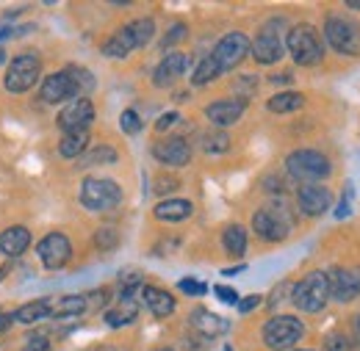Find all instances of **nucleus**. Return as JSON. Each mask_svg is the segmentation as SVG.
Here are the masks:
<instances>
[{"label":"nucleus","instance_id":"a19ab883","mask_svg":"<svg viewBox=\"0 0 360 351\" xmlns=\"http://www.w3.org/2000/svg\"><path fill=\"white\" fill-rule=\"evenodd\" d=\"M261 296L258 293H252V296H244V299H238V305H236V310L241 312V315H247V312H252L255 307H261Z\"/></svg>","mask_w":360,"mask_h":351},{"label":"nucleus","instance_id":"a878e982","mask_svg":"<svg viewBox=\"0 0 360 351\" xmlns=\"http://www.w3.org/2000/svg\"><path fill=\"white\" fill-rule=\"evenodd\" d=\"M222 244L230 258H244L247 252V230L241 224H227L222 232Z\"/></svg>","mask_w":360,"mask_h":351},{"label":"nucleus","instance_id":"8fccbe9b","mask_svg":"<svg viewBox=\"0 0 360 351\" xmlns=\"http://www.w3.org/2000/svg\"><path fill=\"white\" fill-rule=\"evenodd\" d=\"M241 271H244V265H233V268H225L222 274H225V277H236V274H241Z\"/></svg>","mask_w":360,"mask_h":351},{"label":"nucleus","instance_id":"cd10ccee","mask_svg":"<svg viewBox=\"0 0 360 351\" xmlns=\"http://www.w3.org/2000/svg\"><path fill=\"white\" fill-rule=\"evenodd\" d=\"M302 105H305V97L297 94V91H280V94L269 97V102H266V108L271 114H294Z\"/></svg>","mask_w":360,"mask_h":351},{"label":"nucleus","instance_id":"f8f14e48","mask_svg":"<svg viewBox=\"0 0 360 351\" xmlns=\"http://www.w3.org/2000/svg\"><path fill=\"white\" fill-rule=\"evenodd\" d=\"M327 277V288H330V296L335 302H352L360 296V265H335L330 271H324Z\"/></svg>","mask_w":360,"mask_h":351},{"label":"nucleus","instance_id":"ea45409f","mask_svg":"<svg viewBox=\"0 0 360 351\" xmlns=\"http://www.w3.org/2000/svg\"><path fill=\"white\" fill-rule=\"evenodd\" d=\"M352 194H355V188L347 183V185H344V197H341V205L335 208V219H347V216H349V199H352Z\"/></svg>","mask_w":360,"mask_h":351},{"label":"nucleus","instance_id":"b1692460","mask_svg":"<svg viewBox=\"0 0 360 351\" xmlns=\"http://www.w3.org/2000/svg\"><path fill=\"white\" fill-rule=\"evenodd\" d=\"M89 147V131H75V133H64L61 144H58V155L67 158V161H75L86 152Z\"/></svg>","mask_w":360,"mask_h":351},{"label":"nucleus","instance_id":"f03ea898","mask_svg":"<svg viewBox=\"0 0 360 351\" xmlns=\"http://www.w3.org/2000/svg\"><path fill=\"white\" fill-rule=\"evenodd\" d=\"M155 37V20L153 17H139L134 22L122 25L108 42L103 44V55L108 58H125L131 50L147 47Z\"/></svg>","mask_w":360,"mask_h":351},{"label":"nucleus","instance_id":"bb28decb","mask_svg":"<svg viewBox=\"0 0 360 351\" xmlns=\"http://www.w3.org/2000/svg\"><path fill=\"white\" fill-rule=\"evenodd\" d=\"M47 315H53V305H50L47 299L28 302V305L17 307V312H11V318L20 321V324H37V321H42V318H47Z\"/></svg>","mask_w":360,"mask_h":351},{"label":"nucleus","instance_id":"f257e3e1","mask_svg":"<svg viewBox=\"0 0 360 351\" xmlns=\"http://www.w3.org/2000/svg\"><path fill=\"white\" fill-rule=\"evenodd\" d=\"M91 88H94V75H91L89 69H84V67H78V64H70V67H64L61 72L47 75L45 81H42L39 94H42L45 102L58 105V102H64V100H78V94L91 91Z\"/></svg>","mask_w":360,"mask_h":351},{"label":"nucleus","instance_id":"423d86ee","mask_svg":"<svg viewBox=\"0 0 360 351\" xmlns=\"http://www.w3.org/2000/svg\"><path fill=\"white\" fill-rule=\"evenodd\" d=\"M330 299V288H327V277L324 271H311L305 274L294 288H291V302L294 307L302 312H321Z\"/></svg>","mask_w":360,"mask_h":351},{"label":"nucleus","instance_id":"4d7b16f0","mask_svg":"<svg viewBox=\"0 0 360 351\" xmlns=\"http://www.w3.org/2000/svg\"><path fill=\"white\" fill-rule=\"evenodd\" d=\"M161 351H175V349H161Z\"/></svg>","mask_w":360,"mask_h":351},{"label":"nucleus","instance_id":"49530a36","mask_svg":"<svg viewBox=\"0 0 360 351\" xmlns=\"http://www.w3.org/2000/svg\"><path fill=\"white\" fill-rule=\"evenodd\" d=\"M14 324V318H11V312H6V310H0V332H6L8 326Z\"/></svg>","mask_w":360,"mask_h":351},{"label":"nucleus","instance_id":"473e14b6","mask_svg":"<svg viewBox=\"0 0 360 351\" xmlns=\"http://www.w3.org/2000/svg\"><path fill=\"white\" fill-rule=\"evenodd\" d=\"M258 91V78L255 75H241L238 81H236V100H241V102H247L252 94Z\"/></svg>","mask_w":360,"mask_h":351},{"label":"nucleus","instance_id":"aec40b11","mask_svg":"<svg viewBox=\"0 0 360 351\" xmlns=\"http://www.w3.org/2000/svg\"><path fill=\"white\" fill-rule=\"evenodd\" d=\"M188 321H191L194 332H200L202 338H219V335H225L227 329H230L227 318H222V315H217V312H211V310H205V307L194 310V312L188 315Z\"/></svg>","mask_w":360,"mask_h":351},{"label":"nucleus","instance_id":"2f4dec72","mask_svg":"<svg viewBox=\"0 0 360 351\" xmlns=\"http://www.w3.org/2000/svg\"><path fill=\"white\" fill-rule=\"evenodd\" d=\"M117 161V150L114 147H108V144H103V147H94L89 152H84L81 155V164L84 166H94V164H114Z\"/></svg>","mask_w":360,"mask_h":351},{"label":"nucleus","instance_id":"20e7f679","mask_svg":"<svg viewBox=\"0 0 360 351\" xmlns=\"http://www.w3.org/2000/svg\"><path fill=\"white\" fill-rule=\"evenodd\" d=\"M285 47L300 67H316L324 58V42L319 31L308 22H300L285 34Z\"/></svg>","mask_w":360,"mask_h":351},{"label":"nucleus","instance_id":"4be33fe9","mask_svg":"<svg viewBox=\"0 0 360 351\" xmlns=\"http://www.w3.org/2000/svg\"><path fill=\"white\" fill-rule=\"evenodd\" d=\"M28 246H31V232L25 227H8V230L0 232V252L6 258L14 260L22 252H28Z\"/></svg>","mask_w":360,"mask_h":351},{"label":"nucleus","instance_id":"1a4fd4ad","mask_svg":"<svg viewBox=\"0 0 360 351\" xmlns=\"http://www.w3.org/2000/svg\"><path fill=\"white\" fill-rule=\"evenodd\" d=\"M305 335V324L297 315H274L264 324V343L271 351L294 349Z\"/></svg>","mask_w":360,"mask_h":351},{"label":"nucleus","instance_id":"79ce46f5","mask_svg":"<svg viewBox=\"0 0 360 351\" xmlns=\"http://www.w3.org/2000/svg\"><path fill=\"white\" fill-rule=\"evenodd\" d=\"M180 183L175 177H161V180H155V185H153V191H155V197H164V194H169V191H175Z\"/></svg>","mask_w":360,"mask_h":351},{"label":"nucleus","instance_id":"dca6fc26","mask_svg":"<svg viewBox=\"0 0 360 351\" xmlns=\"http://www.w3.org/2000/svg\"><path fill=\"white\" fill-rule=\"evenodd\" d=\"M252 230H255L258 238H264V241H269V244L285 241L288 232H291L285 216H280L277 211H269V208H264V211H258V213L252 216Z\"/></svg>","mask_w":360,"mask_h":351},{"label":"nucleus","instance_id":"a211bd4d","mask_svg":"<svg viewBox=\"0 0 360 351\" xmlns=\"http://www.w3.org/2000/svg\"><path fill=\"white\" fill-rule=\"evenodd\" d=\"M244 108H247V102H241V100H236V97H230V100H217V102H211V105L205 108V117H208L217 128H230V125H236V122L244 117Z\"/></svg>","mask_w":360,"mask_h":351},{"label":"nucleus","instance_id":"393cba45","mask_svg":"<svg viewBox=\"0 0 360 351\" xmlns=\"http://www.w3.org/2000/svg\"><path fill=\"white\" fill-rule=\"evenodd\" d=\"M136 315H139V307H136L134 299H120V305L111 310H105V324L108 326H114V329H120V326H128V324H134Z\"/></svg>","mask_w":360,"mask_h":351},{"label":"nucleus","instance_id":"7c9ffc66","mask_svg":"<svg viewBox=\"0 0 360 351\" xmlns=\"http://www.w3.org/2000/svg\"><path fill=\"white\" fill-rule=\"evenodd\" d=\"M202 150L208 155H225L230 150V135L225 131H208L202 135Z\"/></svg>","mask_w":360,"mask_h":351},{"label":"nucleus","instance_id":"412c9836","mask_svg":"<svg viewBox=\"0 0 360 351\" xmlns=\"http://www.w3.org/2000/svg\"><path fill=\"white\" fill-rule=\"evenodd\" d=\"M141 302H144V307L150 310L155 318H167L178 307L172 293H167L161 288H153V285H141Z\"/></svg>","mask_w":360,"mask_h":351},{"label":"nucleus","instance_id":"4c0bfd02","mask_svg":"<svg viewBox=\"0 0 360 351\" xmlns=\"http://www.w3.org/2000/svg\"><path fill=\"white\" fill-rule=\"evenodd\" d=\"M94 238H97V246H100V249H114L120 235H117V230L103 227V230H97V235H94Z\"/></svg>","mask_w":360,"mask_h":351},{"label":"nucleus","instance_id":"e433bc0d","mask_svg":"<svg viewBox=\"0 0 360 351\" xmlns=\"http://www.w3.org/2000/svg\"><path fill=\"white\" fill-rule=\"evenodd\" d=\"M120 128L128 133V135H136V133L141 131V117L136 114L134 108L122 111V117H120Z\"/></svg>","mask_w":360,"mask_h":351},{"label":"nucleus","instance_id":"ddd939ff","mask_svg":"<svg viewBox=\"0 0 360 351\" xmlns=\"http://www.w3.org/2000/svg\"><path fill=\"white\" fill-rule=\"evenodd\" d=\"M37 255H39V260H42L45 268L58 271V268H64V265L70 263V258H72V244H70V238H67L64 232H50V235H45V238L37 244Z\"/></svg>","mask_w":360,"mask_h":351},{"label":"nucleus","instance_id":"603ef678","mask_svg":"<svg viewBox=\"0 0 360 351\" xmlns=\"http://www.w3.org/2000/svg\"><path fill=\"white\" fill-rule=\"evenodd\" d=\"M347 8H352V11H360V3H352V0H349V3H347Z\"/></svg>","mask_w":360,"mask_h":351},{"label":"nucleus","instance_id":"2eb2a0df","mask_svg":"<svg viewBox=\"0 0 360 351\" xmlns=\"http://www.w3.org/2000/svg\"><path fill=\"white\" fill-rule=\"evenodd\" d=\"M91 119H94V105H91V100L78 97V100H72L67 108H61V114H58V128L64 133L89 131Z\"/></svg>","mask_w":360,"mask_h":351},{"label":"nucleus","instance_id":"c756f323","mask_svg":"<svg viewBox=\"0 0 360 351\" xmlns=\"http://www.w3.org/2000/svg\"><path fill=\"white\" fill-rule=\"evenodd\" d=\"M222 75V69H219V64L211 58V55H205L197 67H194V72H191V86H205V84H211V81H217Z\"/></svg>","mask_w":360,"mask_h":351},{"label":"nucleus","instance_id":"4468645a","mask_svg":"<svg viewBox=\"0 0 360 351\" xmlns=\"http://www.w3.org/2000/svg\"><path fill=\"white\" fill-rule=\"evenodd\" d=\"M153 158L158 164H164V166H175L178 169V166H186L191 161V147H188L186 138L169 135V138H161V141L153 144Z\"/></svg>","mask_w":360,"mask_h":351},{"label":"nucleus","instance_id":"6e6552de","mask_svg":"<svg viewBox=\"0 0 360 351\" xmlns=\"http://www.w3.org/2000/svg\"><path fill=\"white\" fill-rule=\"evenodd\" d=\"M283 17H271L258 31V37L250 42V53L258 64H277L285 55V34H283Z\"/></svg>","mask_w":360,"mask_h":351},{"label":"nucleus","instance_id":"de8ad7c7","mask_svg":"<svg viewBox=\"0 0 360 351\" xmlns=\"http://www.w3.org/2000/svg\"><path fill=\"white\" fill-rule=\"evenodd\" d=\"M352 343H355V346H360V312L352 318Z\"/></svg>","mask_w":360,"mask_h":351},{"label":"nucleus","instance_id":"c9c22d12","mask_svg":"<svg viewBox=\"0 0 360 351\" xmlns=\"http://www.w3.org/2000/svg\"><path fill=\"white\" fill-rule=\"evenodd\" d=\"M178 288L186 296H205L208 293V285L202 279H194V277H183L178 282Z\"/></svg>","mask_w":360,"mask_h":351},{"label":"nucleus","instance_id":"6ab92c4d","mask_svg":"<svg viewBox=\"0 0 360 351\" xmlns=\"http://www.w3.org/2000/svg\"><path fill=\"white\" fill-rule=\"evenodd\" d=\"M188 64H191V58H188L186 53H169V55L155 67V72H153L155 86H161V88L172 86L180 75L188 69Z\"/></svg>","mask_w":360,"mask_h":351},{"label":"nucleus","instance_id":"6e6d98bb","mask_svg":"<svg viewBox=\"0 0 360 351\" xmlns=\"http://www.w3.org/2000/svg\"><path fill=\"white\" fill-rule=\"evenodd\" d=\"M297 351H314V349H297Z\"/></svg>","mask_w":360,"mask_h":351},{"label":"nucleus","instance_id":"39448f33","mask_svg":"<svg viewBox=\"0 0 360 351\" xmlns=\"http://www.w3.org/2000/svg\"><path fill=\"white\" fill-rule=\"evenodd\" d=\"M122 202V188L108 177H86L81 185V205L94 213L114 211Z\"/></svg>","mask_w":360,"mask_h":351},{"label":"nucleus","instance_id":"9b49d317","mask_svg":"<svg viewBox=\"0 0 360 351\" xmlns=\"http://www.w3.org/2000/svg\"><path fill=\"white\" fill-rule=\"evenodd\" d=\"M247 53H250V37L241 34V31H233V34H225V37L217 42L211 58L219 64L222 72H230V69H236V67L247 58Z\"/></svg>","mask_w":360,"mask_h":351},{"label":"nucleus","instance_id":"c03bdc74","mask_svg":"<svg viewBox=\"0 0 360 351\" xmlns=\"http://www.w3.org/2000/svg\"><path fill=\"white\" fill-rule=\"evenodd\" d=\"M175 122H178V111H169V114H164V117L155 122V131L167 133L169 128H172V125H175Z\"/></svg>","mask_w":360,"mask_h":351},{"label":"nucleus","instance_id":"a18cd8bd","mask_svg":"<svg viewBox=\"0 0 360 351\" xmlns=\"http://www.w3.org/2000/svg\"><path fill=\"white\" fill-rule=\"evenodd\" d=\"M25 351H50V340H47L45 335H37V338H31L25 343Z\"/></svg>","mask_w":360,"mask_h":351},{"label":"nucleus","instance_id":"5fc2aeb1","mask_svg":"<svg viewBox=\"0 0 360 351\" xmlns=\"http://www.w3.org/2000/svg\"><path fill=\"white\" fill-rule=\"evenodd\" d=\"M91 351H111V349H91Z\"/></svg>","mask_w":360,"mask_h":351},{"label":"nucleus","instance_id":"37998d69","mask_svg":"<svg viewBox=\"0 0 360 351\" xmlns=\"http://www.w3.org/2000/svg\"><path fill=\"white\" fill-rule=\"evenodd\" d=\"M214 293H217V299L225 302V305H238V293H236L233 288H227V285H217Z\"/></svg>","mask_w":360,"mask_h":351},{"label":"nucleus","instance_id":"7ed1b4c3","mask_svg":"<svg viewBox=\"0 0 360 351\" xmlns=\"http://www.w3.org/2000/svg\"><path fill=\"white\" fill-rule=\"evenodd\" d=\"M285 172L300 185H319V180H327L333 172V164L319 150H294L285 158Z\"/></svg>","mask_w":360,"mask_h":351},{"label":"nucleus","instance_id":"f3484780","mask_svg":"<svg viewBox=\"0 0 360 351\" xmlns=\"http://www.w3.org/2000/svg\"><path fill=\"white\" fill-rule=\"evenodd\" d=\"M330 191L324 188V185H300L297 188V205H300V211L305 213V216H321V213H327L330 211Z\"/></svg>","mask_w":360,"mask_h":351},{"label":"nucleus","instance_id":"3c124183","mask_svg":"<svg viewBox=\"0 0 360 351\" xmlns=\"http://www.w3.org/2000/svg\"><path fill=\"white\" fill-rule=\"evenodd\" d=\"M8 268H11V265H3V268H0V282L6 279V274H8Z\"/></svg>","mask_w":360,"mask_h":351},{"label":"nucleus","instance_id":"5701e85b","mask_svg":"<svg viewBox=\"0 0 360 351\" xmlns=\"http://www.w3.org/2000/svg\"><path fill=\"white\" fill-rule=\"evenodd\" d=\"M191 211H194V205L188 202V199H164V202H158L155 208H153V216L158 221H172V224H178V221H186L191 216Z\"/></svg>","mask_w":360,"mask_h":351},{"label":"nucleus","instance_id":"09e8293b","mask_svg":"<svg viewBox=\"0 0 360 351\" xmlns=\"http://www.w3.org/2000/svg\"><path fill=\"white\" fill-rule=\"evenodd\" d=\"M269 81L274 86H277V84H291V75H288V72H285V75H271Z\"/></svg>","mask_w":360,"mask_h":351},{"label":"nucleus","instance_id":"f704fd0d","mask_svg":"<svg viewBox=\"0 0 360 351\" xmlns=\"http://www.w3.org/2000/svg\"><path fill=\"white\" fill-rule=\"evenodd\" d=\"M321 351H352V340L344 332H330L324 338V349Z\"/></svg>","mask_w":360,"mask_h":351},{"label":"nucleus","instance_id":"72a5a7b5","mask_svg":"<svg viewBox=\"0 0 360 351\" xmlns=\"http://www.w3.org/2000/svg\"><path fill=\"white\" fill-rule=\"evenodd\" d=\"M186 37H188V28H186L183 22H175V25H169V31L164 34V39H161V47H164V50H169V47H175V44L183 42Z\"/></svg>","mask_w":360,"mask_h":351},{"label":"nucleus","instance_id":"864d4df0","mask_svg":"<svg viewBox=\"0 0 360 351\" xmlns=\"http://www.w3.org/2000/svg\"><path fill=\"white\" fill-rule=\"evenodd\" d=\"M222 351H233V346H225V349H222Z\"/></svg>","mask_w":360,"mask_h":351},{"label":"nucleus","instance_id":"0eeeda50","mask_svg":"<svg viewBox=\"0 0 360 351\" xmlns=\"http://www.w3.org/2000/svg\"><path fill=\"white\" fill-rule=\"evenodd\" d=\"M324 42L341 55H360V22L333 14L324 20Z\"/></svg>","mask_w":360,"mask_h":351},{"label":"nucleus","instance_id":"58836bf2","mask_svg":"<svg viewBox=\"0 0 360 351\" xmlns=\"http://www.w3.org/2000/svg\"><path fill=\"white\" fill-rule=\"evenodd\" d=\"M291 288H294L291 282H280V285H277V288L271 291V296H269V310H277V305H280V302H283V299H285V296L291 293Z\"/></svg>","mask_w":360,"mask_h":351},{"label":"nucleus","instance_id":"c85d7f7f","mask_svg":"<svg viewBox=\"0 0 360 351\" xmlns=\"http://www.w3.org/2000/svg\"><path fill=\"white\" fill-rule=\"evenodd\" d=\"M86 310H89L86 296H64V299L56 302L53 315H56V318H78V315H84Z\"/></svg>","mask_w":360,"mask_h":351},{"label":"nucleus","instance_id":"9d476101","mask_svg":"<svg viewBox=\"0 0 360 351\" xmlns=\"http://www.w3.org/2000/svg\"><path fill=\"white\" fill-rule=\"evenodd\" d=\"M39 72H42L39 55L22 53V55L11 58V64L6 69V78H3V86H6V91H11V94H25L28 88L37 86Z\"/></svg>","mask_w":360,"mask_h":351}]
</instances>
